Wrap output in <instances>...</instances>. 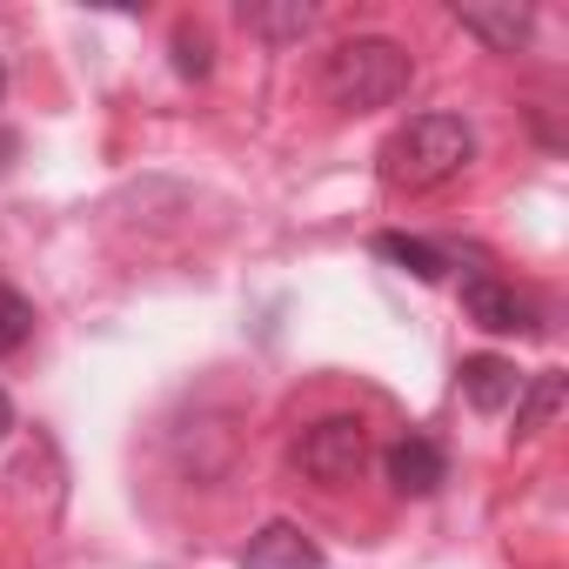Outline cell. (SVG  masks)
<instances>
[{"label": "cell", "mask_w": 569, "mask_h": 569, "mask_svg": "<svg viewBox=\"0 0 569 569\" xmlns=\"http://www.w3.org/2000/svg\"><path fill=\"white\" fill-rule=\"evenodd\" d=\"M409 54L382 34H362V41H342L329 61H322V94L336 108H389L409 94Z\"/></svg>", "instance_id": "7a4b0ae2"}, {"label": "cell", "mask_w": 569, "mask_h": 569, "mask_svg": "<svg viewBox=\"0 0 569 569\" xmlns=\"http://www.w3.org/2000/svg\"><path fill=\"white\" fill-rule=\"evenodd\" d=\"M296 462L316 476V482H356L362 462H369V429L356 416H329L316 422L302 442H296Z\"/></svg>", "instance_id": "3957f363"}, {"label": "cell", "mask_w": 569, "mask_h": 569, "mask_svg": "<svg viewBox=\"0 0 569 569\" xmlns=\"http://www.w3.org/2000/svg\"><path fill=\"white\" fill-rule=\"evenodd\" d=\"M456 14H462L469 34H482V41L502 48V54H516V41L529 34V8H516V0H502V8H482V0H469V8H456Z\"/></svg>", "instance_id": "ba28073f"}, {"label": "cell", "mask_w": 569, "mask_h": 569, "mask_svg": "<svg viewBox=\"0 0 569 569\" xmlns=\"http://www.w3.org/2000/svg\"><path fill=\"white\" fill-rule=\"evenodd\" d=\"M174 68H181L188 81H201V74L214 68V48H208L201 28H174Z\"/></svg>", "instance_id": "7c38bea8"}, {"label": "cell", "mask_w": 569, "mask_h": 569, "mask_svg": "<svg viewBox=\"0 0 569 569\" xmlns=\"http://www.w3.org/2000/svg\"><path fill=\"white\" fill-rule=\"evenodd\" d=\"M382 469H389L396 496H436L442 476H449V462H442V449H436L429 436H402V442L382 456Z\"/></svg>", "instance_id": "5b68a950"}, {"label": "cell", "mask_w": 569, "mask_h": 569, "mask_svg": "<svg viewBox=\"0 0 569 569\" xmlns=\"http://www.w3.org/2000/svg\"><path fill=\"white\" fill-rule=\"evenodd\" d=\"M28 336H34V302H28L21 289H8V281H0V356H14Z\"/></svg>", "instance_id": "30bf717a"}, {"label": "cell", "mask_w": 569, "mask_h": 569, "mask_svg": "<svg viewBox=\"0 0 569 569\" xmlns=\"http://www.w3.org/2000/svg\"><path fill=\"white\" fill-rule=\"evenodd\" d=\"M241 569H322V549H316L296 522H268V529L241 549Z\"/></svg>", "instance_id": "8992f818"}, {"label": "cell", "mask_w": 569, "mask_h": 569, "mask_svg": "<svg viewBox=\"0 0 569 569\" xmlns=\"http://www.w3.org/2000/svg\"><path fill=\"white\" fill-rule=\"evenodd\" d=\"M562 409V376H536L529 396H516V429H542Z\"/></svg>", "instance_id": "8fae6325"}, {"label": "cell", "mask_w": 569, "mask_h": 569, "mask_svg": "<svg viewBox=\"0 0 569 569\" xmlns=\"http://www.w3.org/2000/svg\"><path fill=\"white\" fill-rule=\"evenodd\" d=\"M14 429V409H8V396H0V436H8Z\"/></svg>", "instance_id": "5bb4252c"}, {"label": "cell", "mask_w": 569, "mask_h": 569, "mask_svg": "<svg viewBox=\"0 0 569 569\" xmlns=\"http://www.w3.org/2000/svg\"><path fill=\"white\" fill-rule=\"evenodd\" d=\"M241 21L261 28V34H302L316 21V8H241Z\"/></svg>", "instance_id": "4fadbf2b"}, {"label": "cell", "mask_w": 569, "mask_h": 569, "mask_svg": "<svg viewBox=\"0 0 569 569\" xmlns=\"http://www.w3.org/2000/svg\"><path fill=\"white\" fill-rule=\"evenodd\" d=\"M476 154L462 114H416L382 141V181L389 188H442L449 174H462V161Z\"/></svg>", "instance_id": "6da1fadb"}, {"label": "cell", "mask_w": 569, "mask_h": 569, "mask_svg": "<svg viewBox=\"0 0 569 569\" xmlns=\"http://www.w3.org/2000/svg\"><path fill=\"white\" fill-rule=\"evenodd\" d=\"M376 254L382 261H396V268H409L416 281H442L449 274V261H442V248H429V241H416V234H376Z\"/></svg>", "instance_id": "9c48e42d"}, {"label": "cell", "mask_w": 569, "mask_h": 569, "mask_svg": "<svg viewBox=\"0 0 569 569\" xmlns=\"http://www.w3.org/2000/svg\"><path fill=\"white\" fill-rule=\"evenodd\" d=\"M0 88H8V68H0Z\"/></svg>", "instance_id": "9a60e30c"}, {"label": "cell", "mask_w": 569, "mask_h": 569, "mask_svg": "<svg viewBox=\"0 0 569 569\" xmlns=\"http://www.w3.org/2000/svg\"><path fill=\"white\" fill-rule=\"evenodd\" d=\"M462 309H469V322L489 329V336H522V329H536V322H529V302H522L516 289H502L496 274H469V281H462Z\"/></svg>", "instance_id": "277c9868"}, {"label": "cell", "mask_w": 569, "mask_h": 569, "mask_svg": "<svg viewBox=\"0 0 569 569\" xmlns=\"http://www.w3.org/2000/svg\"><path fill=\"white\" fill-rule=\"evenodd\" d=\"M456 382H462L469 409H482V416H502V409L522 396V376H516V362H502V356H469Z\"/></svg>", "instance_id": "52a82bcc"}]
</instances>
